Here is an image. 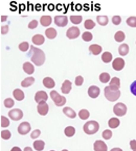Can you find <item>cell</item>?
I'll use <instances>...</instances> for the list:
<instances>
[{
	"mask_svg": "<svg viewBox=\"0 0 136 151\" xmlns=\"http://www.w3.org/2000/svg\"><path fill=\"white\" fill-rule=\"evenodd\" d=\"M31 62L37 66H42L45 62V54L43 50L36 48L35 46H31V52H29Z\"/></svg>",
	"mask_w": 136,
	"mask_h": 151,
	"instance_id": "1",
	"label": "cell"
},
{
	"mask_svg": "<svg viewBox=\"0 0 136 151\" xmlns=\"http://www.w3.org/2000/svg\"><path fill=\"white\" fill-rule=\"evenodd\" d=\"M83 129H84V132L86 133V134L91 136V134H94V133H96L98 131V129H100V124H98L96 121H93V120L88 121V122H86L84 124Z\"/></svg>",
	"mask_w": 136,
	"mask_h": 151,
	"instance_id": "2",
	"label": "cell"
},
{
	"mask_svg": "<svg viewBox=\"0 0 136 151\" xmlns=\"http://www.w3.org/2000/svg\"><path fill=\"white\" fill-rule=\"evenodd\" d=\"M104 94H105V97L107 98L109 101H116V100L119 98V96H121V92L114 91V90H112L109 86L105 88Z\"/></svg>",
	"mask_w": 136,
	"mask_h": 151,
	"instance_id": "3",
	"label": "cell"
},
{
	"mask_svg": "<svg viewBox=\"0 0 136 151\" xmlns=\"http://www.w3.org/2000/svg\"><path fill=\"white\" fill-rule=\"evenodd\" d=\"M50 97H52L54 103L57 106H63V105L66 103V98L64 96H61L60 94H58L56 91L50 92Z\"/></svg>",
	"mask_w": 136,
	"mask_h": 151,
	"instance_id": "4",
	"label": "cell"
},
{
	"mask_svg": "<svg viewBox=\"0 0 136 151\" xmlns=\"http://www.w3.org/2000/svg\"><path fill=\"white\" fill-rule=\"evenodd\" d=\"M113 111L116 116H118V117L125 116L126 113H127V106H126L124 103H116L113 107Z\"/></svg>",
	"mask_w": 136,
	"mask_h": 151,
	"instance_id": "5",
	"label": "cell"
},
{
	"mask_svg": "<svg viewBox=\"0 0 136 151\" xmlns=\"http://www.w3.org/2000/svg\"><path fill=\"white\" fill-rule=\"evenodd\" d=\"M9 117L14 121H18L22 119L23 117V111L19 109H14L9 111Z\"/></svg>",
	"mask_w": 136,
	"mask_h": 151,
	"instance_id": "6",
	"label": "cell"
},
{
	"mask_svg": "<svg viewBox=\"0 0 136 151\" xmlns=\"http://www.w3.org/2000/svg\"><path fill=\"white\" fill-rule=\"evenodd\" d=\"M47 99H48V95L46 94V92L44 91H39L36 93V95H35V101H36L37 103H42V102H45V101H47Z\"/></svg>",
	"mask_w": 136,
	"mask_h": 151,
	"instance_id": "7",
	"label": "cell"
},
{
	"mask_svg": "<svg viewBox=\"0 0 136 151\" xmlns=\"http://www.w3.org/2000/svg\"><path fill=\"white\" fill-rule=\"evenodd\" d=\"M31 127L28 122H22L18 126V132H19V134L24 136V134H27V133L31 131Z\"/></svg>",
	"mask_w": 136,
	"mask_h": 151,
	"instance_id": "8",
	"label": "cell"
},
{
	"mask_svg": "<svg viewBox=\"0 0 136 151\" xmlns=\"http://www.w3.org/2000/svg\"><path fill=\"white\" fill-rule=\"evenodd\" d=\"M66 36L68 39H76L79 36H80V29L79 27H70L68 30L66 31Z\"/></svg>",
	"mask_w": 136,
	"mask_h": 151,
	"instance_id": "9",
	"label": "cell"
},
{
	"mask_svg": "<svg viewBox=\"0 0 136 151\" xmlns=\"http://www.w3.org/2000/svg\"><path fill=\"white\" fill-rule=\"evenodd\" d=\"M112 67H113V69L116 70V71H121V69H124V67H125V60L121 58H115V60H113Z\"/></svg>",
	"mask_w": 136,
	"mask_h": 151,
	"instance_id": "10",
	"label": "cell"
},
{
	"mask_svg": "<svg viewBox=\"0 0 136 151\" xmlns=\"http://www.w3.org/2000/svg\"><path fill=\"white\" fill-rule=\"evenodd\" d=\"M93 148H94V151H107L108 150L107 144L100 140H97L94 142Z\"/></svg>",
	"mask_w": 136,
	"mask_h": 151,
	"instance_id": "11",
	"label": "cell"
},
{
	"mask_svg": "<svg viewBox=\"0 0 136 151\" xmlns=\"http://www.w3.org/2000/svg\"><path fill=\"white\" fill-rule=\"evenodd\" d=\"M55 23L60 27L66 26L68 23V19L66 16H57V17H55Z\"/></svg>",
	"mask_w": 136,
	"mask_h": 151,
	"instance_id": "12",
	"label": "cell"
},
{
	"mask_svg": "<svg viewBox=\"0 0 136 151\" xmlns=\"http://www.w3.org/2000/svg\"><path fill=\"white\" fill-rule=\"evenodd\" d=\"M37 111H38V113L40 114L41 116H45V115H47V113H48V111H49V106H48V104H47L46 102L39 103L38 106H37Z\"/></svg>",
	"mask_w": 136,
	"mask_h": 151,
	"instance_id": "13",
	"label": "cell"
},
{
	"mask_svg": "<svg viewBox=\"0 0 136 151\" xmlns=\"http://www.w3.org/2000/svg\"><path fill=\"white\" fill-rule=\"evenodd\" d=\"M109 87L114 91H119V87H121V80L118 77H113L110 80Z\"/></svg>",
	"mask_w": 136,
	"mask_h": 151,
	"instance_id": "14",
	"label": "cell"
},
{
	"mask_svg": "<svg viewBox=\"0 0 136 151\" xmlns=\"http://www.w3.org/2000/svg\"><path fill=\"white\" fill-rule=\"evenodd\" d=\"M100 88L96 87V86H91V87L88 89V95L91 98H96L100 95Z\"/></svg>",
	"mask_w": 136,
	"mask_h": 151,
	"instance_id": "15",
	"label": "cell"
},
{
	"mask_svg": "<svg viewBox=\"0 0 136 151\" xmlns=\"http://www.w3.org/2000/svg\"><path fill=\"white\" fill-rule=\"evenodd\" d=\"M71 81H69V80H65L64 82H63L62 87H61V90H62L63 94H69L70 91H71Z\"/></svg>",
	"mask_w": 136,
	"mask_h": 151,
	"instance_id": "16",
	"label": "cell"
},
{
	"mask_svg": "<svg viewBox=\"0 0 136 151\" xmlns=\"http://www.w3.org/2000/svg\"><path fill=\"white\" fill-rule=\"evenodd\" d=\"M43 86H44L45 88H48V89H52V88L56 86V83H55V80L52 79V78L45 77L44 79H43Z\"/></svg>",
	"mask_w": 136,
	"mask_h": 151,
	"instance_id": "17",
	"label": "cell"
},
{
	"mask_svg": "<svg viewBox=\"0 0 136 151\" xmlns=\"http://www.w3.org/2000/svg\"><path fill=\"white\" fill-rule=\"evenodd\" d=\"M52 19L50 16H42L40 19V23L42 26H49V25L52 24Z\"/></svg>",
	"mask_w": 136,
	"mask_h": 151,
	"instance_id": "18",
	"label": "cell"
},
{
	"mask_svg": "<svg viewBox=\"0 0 136 151\" xmlns=\"http://www.w3.org/2000/svg\"><path fill=\"white\" fill-rule=\"evenodd\" d=\"M89 51L91 52L93 55H98V54L102 52V47L100 45H96V44H93V45H90L89 47Z\"/></svg>",
	"mask_w": 136,
	"mask_h": 151,
	"instance_id": "19",
	"label": "cell"
},
{
	"mask_svg": "<svg viewBox=\"0 0 136 151\" xmlns=\"http://www.w3.org/2000/svg\"><path fill=\"white\" fill-rule=\"evenodd\" d=\"M23 70H24L25 73L27 74H33L35 72V68H33V65L31 64V63H24L23 64Z\"/></svg>",
	"mask_w": 136,
	"mask_h": 151,
	"instance_id": "20",
	"label": "cell"
},
{
	"mask_svg": "<svg viewBox=\"0 0 136 151\" xmlns=\"http://www.w3.org/2000/svg\"><path fill=\"white\" fill-rule=\"evenodd\" d=\"M63 113H64L65 115L68 117V118L73 119V118H76V111H74L71 107H64V109H63Z\"/></svg>",
	"mask_w": 136,
	"mask_h": 151,
	"instance_id": "21",
	"label": "cell"
},
{
	"mask_svg": "<svg viewBox=\"0 0 136 151\" xmlns=\"http://www.w3.org/2000/svg\"><path fill=\"white\" fill-rule=\"evenodd\" d=\"M33 43L35 45H42L43 43H44V37L41 36V35H35V36L33 37Z\"/></svg>",
	"mask_w": 136,
	"mask_h": 151,
	"instance_id": "22",
	"label": "cell"
},
{
	"mask_svg": "<svg viewBox=\"0 0 136 151\" xmlns=\"http://www.w3.org/2000/svg\"><path fill=\"white\" fill-rule=\"evenodd\" d=\"M128 52H129V46H128V44H121V46L118 47V53L121 54V56L127 55Z\"/></svg>",
	"mask_w": 136,
	"mask_h": 151,
	"instance_id": "23",
	"label": "cell"
},
{
	"mask_svg": "<svg viewBox=\"0 0 136 151\" xmlns=\"http://www.w3.org/2000/svg\"><path fill=\"white\" fill-rule=\"evenodd\" d=\"M119 124H121V121L117 118H111L109 120V122H108V125H109L110 128H117L119 126Z\"/></svg>",
	"mask_w": 136,
	"mask_h": 151,
	"instance_id": "24",
	"label": "cell"
},
{
	"mask_svg": "<svg viewBox=\"0 0 136 151\" xmlns=\"http://www.w3.org/2000/svg\"><path fill=\"white\" fill-rule=\"evenodd\" d=\"M45 35H46V38L48 39H55L57 37V30L55 28H47L45 30Z\"/></svg>",
	"mask_w": 136,
	"mask_h": 151,
	"instance_id": "25",
	"label": "cell"
},
{
	"mask_svg": "<svg viewBox=\"0 0 136 151\" xmlns=\"http://www.w3.org/2000/svg\"><path fill=\"white\" fill-rule=\"evenodd\" d=\"M14 97H15L16 100L21 101V100L24 99V93H23L20 89H16L15 91H14Z\"/></svg>",
	"mask_w": 136,
	"mask_h": 151,
	"instance_id": "26",
	"label": "cell"
},
{
	"mask_svg": "<svg viewBox=\"0 0 136 151\" xmlns=\"http://www.w3.org/2000/svg\"><path fill=\"white\" fill-rule=\"evenodd\" d=\"M65 132V136L68 137V138H71V137L74 136V133H76V128L73 126H67L64 130Z\"/></svg>",
	"mask_w": 136,
	"mask_h": 151,
	"instance_id": "27",
	"label": "cell"
},
{
	"mask_svg": "<svg viewBox=\"0 0 136 151\" xmlns=\"http://www.w3.org/2000/svg\"><path fill=\"white\" fill-rule=\"evenodd\" d=\"M33 82H35V78L33 77H26L22 82H21V86H22L23 88H27V87L33 86Z\"/></svg>",
	"mask_w": 136,
	"mask_h": 151,
	"instance_id": "28",
	"label": "cell"
},
{
	"mask_svg": "<svg viewBox=\"0 0 136 151\" xmlns=\"http://www.w3.org/2000/svg\"><path fill=\"white\" fill-rule=\"evenodd\" d=\"M45 147V144L43 141L41 140H38V141H35L33 142V148L36 149L37 151H42Z\"/></svg>",
	"mask_w": 136,
	"mask_h": 151,
	"instance_id": "29",
	"label": "cell"
},
{
	"mask_svg": "<svg viewBox=\"0 0 136 151\" xmlns=\"http://www.w3.org/2000/svg\"><path fill=\"white\" fill-rule=\"evenodd\" d=\"M96 21L100 25L102 26H105V25L108 24V17L107 16H98L97 18H96Z\"/></svg>",
	"mask_w": 136,
	"mask_h": 151,
	"instance_id": "30",
	"label": "cell"
},
{
	"mask_svg": "<svg viewBox=\"0 0 136 151\" xmlns=\"http://www.w3.org/2000/svg\"><path fill=\"white\" fill-rule=\"evenodd\" d=\"M114 39H115L116 42L121 43L125 40V33H124L123 31H117V32L115 33V36H114Z\"/></svg>",
	"mask_w": 136,
	"mask_h": 151,
	"instance_id": "31",
	"label": "cell"
},
{
	"mask_svg": "<svg viewBox=\"0 0 136 151\" xmlns=\"http://www.w3.org/2000/svg\"><path fill=\"white\" fill-rule=\"evenodd\" d=\"M89 116H90V113L87 109H82V111H80V113H79V117H80V119H82V120L88 119Z\"/></svg>",
	"mask_w": 136,
	"mask_h": 151,
	"instance_id": "32",
	"label": "cell"
},
{
	"mask_svg": "<svg viewBox=\"0 0 136 151\" xmlns=\"http://www.w3.org/2000/svg\"><path fill=\"white\" fill-rule=\"evenodd\" d=\"M102 60L104 63H110L112 60V54L111 52H104L102 55Z\"/></svg>",
	"mask_w": 136,
	"mask_h": 151,
	"instance_id": "33",
	"label": "cell"
},
{
	"mask_svg": "<svg viewBox=\"0 0 136 151\" xmlns=\"http://www.w3.org/2000/svg\"><path fill=\"white\" fill-rule=\"evenodd\" d=\"M100 82H103V83H106V82L110 81L109 73H107V72H104V73H102L100 75Z\"/></svg>",
	"mask_w": 136,
	"mask_h": 151,
	"instance_id": "34",
	"label": "cell"
},
{
	"mask_svg": "<svg viewBox=\"0 0 136 151\" xmlns=\"http://www.w3.org/2000/svg\"><path fill=\"white\" fill-rule=\"evenodd\" d=\"M94 26H95V22H94L93 20H90V19H88V20L85 21L84 27L86 29H92V28H94Z\"/></svg>",
	"mask_w": 136,
	"mask_h": 151,
	"instance_id": "35",
	"label": "cell"
},
{
	"mask_svg": "<svg viewBox=\"0 0 136 151\" xmlns=\"http://www.w3.org/2000/svg\"><path fill=\"white\" fill-rule=\"evenodd\" d=\"M3 103H4V106L7 107V109H11V107H13L14 104H15V101H14L12 98H7Z\"/></svg>",
	"mask_w": 136,
	"mask_h": 151,
	"instance_id": "36",
	"label": "cell"
},
{
	"mask_svg": "<svg viewBox=\"0 0 136 151\" xmlns=\"http://www.w3.org/2000/svg\"><path fill=\"white\" fill-rule=\"evenodd\" d=\"M102 137H103L105 140H110L112 138V131L110 129H106V130L103 131L102 133Z\"/></svg>",
	"mask_w": 136,
	"mask_h": 151,
	"instance_id": "37",
	"label": "cell"
},
{
	"mask_svg": "<svg viewBox=\"0 0 136 151\" xmlns=\"http://www.w3.org/2000/svg\"><path fill=\"white\" fill-rule=\"evenodd\" d=\"M11 137H12V133L9 130L4 129V130L1 131V138H2L3 140H9V139H11Z\"/></svg>",
	"mask_w": 136,
	"mask_h": 151,
	"instance_id": "38",
	"label": "cell"
},
{
	"mask_svg": "<svg viewBox=\"0 0 136 151\" xmlns=\"http://www.w3.org/2000/svg\"><path fill=\"white\" fill-rule=\"evenodd\" d=\"M127 24L130 27H136V17H129L127 19Z\"/></svg>",
	"mask_w": 136,
	"mask_h": 151,
	"instance_id": "39",
	"label": "cell"
},
{
	"mask_svg": "<svg viewBox=\"0 0 136 151\" xmlns=\"http://www.w3.org/2000/svg\"><path fill=\"white\" fill-rule=\"evenodd\" d=\"M82 38H83V40L86 41V42H89V41H91V40H92L93 36H92V33H90L89 31H86V32L83 33Z\"/></svg>",
	"mask_w": 136,
	"mask_h": 151,
	"instance_id": "40",
	"label": "cell"
},
{
	"mask_svg": "<svg viewBox=\"0 0 136 151\" xmlns=\"http://www.w3.org/2000/svg\"><path fill=\"white\" fill-rule=\"evenodd\" d=\"M70 21H71L73 24H80L82 22V17L81 16H71L70 17Z\"/></svg>",
	"mask_w": 136,
	"mask_h": 151,
	"instance_id": "41",
	"label": "cell"
},
{
	"mask_svg": "<svg viewBox=\"0 0 136 151\" xmlns=\"http://www.w3.org/2000/svg\"><path fill=\"white\" fill-rule=\"evenodd\" d=\"M28 48H29V44L27 42H22L21 44H19V49H20L21 51H23V52L27 51Z\"/></svg>",
	"mask_w": 136,
	"mask_h": 151,
	"instance_id": "42",
	"label": "cell"
},
{
	"mask_svg": "<svg viewBox=\"0 0 136 151\" xmlns=\"http://www.w3.org/2000/svg\"><path fill=\"white\" fill-rule=\"evenodd\" d=\"M9 125V120L7 118V117H4V116H1V127H3V128H5V127H7Z\"/></svg>",
	"mask_w": 136,
	"mask_h": 151,
	"instance_id": "43",
	"label": "cell"
},
{
	"mask_svg": "<svg viewBox=\"0 0 136 151\" xmlns=\"http://www.w3.org/2000/svg\"><path fill=\"white\" fill-rule=\"evenodd\" d=\"M121 22V19L119 16H114L113 18H112V23H113L114 25H119Z\"/></svg>",
	"mask_w": 136,
	"mask_h": 151,
	"instance_id": "44",
	"label": "cell"
},
{
	"mask_svg": "<svg viewBox=\"0 0 136 151\" xmlns=\"http://www.w3.org/2000/svg\"><path fill=\"white\" fill-rule=\"evenodd\" d=\"M41 134V131L39 129H36V130H33V132L31 133V139H37L38 137H40Z\"/></svg>",
	"mask_w": 136,
	"mask_h": 151,
	"instance_id": "45",
	"label": "cell"
},
{
	"mask_svg": "<svg viewBox=\"0 0 136 151\" xmlns=\"http://www.w3.org/2000/svg\"><path fill=\"white\" fill-rule=\"evenodd\" d=\"M83 82H84V78L82 76H76V86L78 87H81L83 85Z\"/></svg>",
	"mask_w": 136,
	"mask_h": 151,
	"instance_id": "46",
	"label": "cell"
},
{
	"mask_svg": "<svg viewBox=\"0 0 136 151\" xmlns=\"http://www.w3.org/2000/svg\"><path fill=\"white\" fill-rule=\"evenodd\" d=\"M38 26V21L37 20H33V21H31L29 22V24H28V27L31 29H33V28H36V27Z\"/></svg>",
	"mask_w": 136,
	"mask_h": 151,
	"instance_id": "47",
	"label": "cell"
},
{
	"mask_svg": "<svg viewBox=\"0 0 136 151\" xmlns=\"http://www.w3.org/2000/svg\"><path fill=\"white\" fill-rule=\"evenodd\" d=\"M130 90H131V93L136 96V80L132 82L131 87H130Z\"/></svg>",
	"mask_w": 136,
	"mask_h": 151,
	"instance_id": "48",
	"label": "cell"
},
{
	"mask_svg": "<svg viewBox=\"0 0 136 151\" xmlns=\"http://www.w3.org/2000/svg\"><path fill=\"white\" fill-rule=\"evenodd\" d=\"M130 147L133 151H136V140H132L130 142Z\"/></svg>",
	"mask_w": 136,
	"mask_h": 151,
	"instance_id": "49",
	"label": "cell"
},
{
	"mask_svg": "<svg viewBox=\"0 0 136 151\" xmlns=\"http://www.w3.org/2000/svg\"><path fill=\"white\" fill-rule=\"evenodd\" d=\"M7 31H9V26H7V25H5V26L1 27V33H2V35H4V33H7Z\"/></svg>",
	"mask_w": 136,
	"mask_h": 151,
	"instance_id": "50",
	"label": "cell"
},
{
	"mask_svg": "<svg viewBox=\"0 0 136 151\" xmlns=\"http://www.w3.org/2000/svg\"><path fill=\"white\" fill-rule=\"evenodd\" d=\"M11 151H22V150H21V149L19 148V147H13Z\"/></svg>",
	"mask_w": 136,
	"mask_h": 151,
	"instance_id": "51",
	"label": "cell"
},
{
	"mask_svg": "<svg viewBox=\"0 0 136 151\" xmlns=\"http://www.w3.org/2000/svg\"><path fill=\"white\" fill-rule=\"evenodd\" d=\"M110 151H123V150H121V148H112Z\"/></svg>",
	"mask_w": 136,
	"mask_h": 151,
	"instance_id": "52",
	"label": "cell"
},
{
	"mask_svg": "<svg viewBox=\"0 0 136 151\" xmlns=\"http://www.w3.org/2000/svg\"><path fill=\"white\" fill-rule=\"evenodd\" d=\"M23 151H33V149H31V147H25Z\"/></svg>",
	"mask_w": 136,
	"mask_h": 151,
	"instance_id": "53",
	"label": "cell"
},
{
	"mask_svg": "<svg viewBox=\"0 0 136 151\" xmlns=\"http://www.w3.org/2000/svg\"><path fill=\"white\" fill-rule=\"evenodd\" d=\"M7 16H1V21H2V22H3V21H5V20H7Z\"/></svg>",
	"mask_w": 136,
	"mask_h": 151,
	"instance_id": "54",
	"label": "cell"
},
{
	"mask_svg": "<svg viewBox=\"0 0 136 151\" xmlns=\"http://www.w3.org/2000/svg\"><path fill=\"white\" fill-rule=\"evenodd\" d=\"M62 151H68V150H67V149H63Z\"/></svg>",
	"mask_w": 136,
	"mask_h": 151,
	"instance_id": "55",
	"label": "cell"
},
{
	"mask_svg": "<svg viewBox=\"0 0 136 151\" xmlns=\"http://www.w3.org/2000/svg\"><path fill=\"white\" fill-rule=\"evenodd\" d=\"M50 151H55V150H50Z\"/></svg>",
	"mask_w": 136,
	"mask_h": 151,
	"instance_id": "56",
	"label": "cell"
}]
</instances>
